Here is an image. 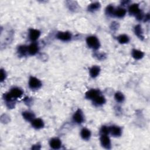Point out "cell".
<instances>
[{
    "label": "cell",
    "instance_id": "6da1fadb",
    "mask_svg": "<svg viewBox=\"0 0 150 150\" xmlns=\"http://www.w3.org/2000/svg\"><path fill=\"white\" fill-rule=\"evenodd\" d=\"M86 43L89 48L95 50L98 49L100 46L99 40L95 36H90L87 37L86 39Z\"/></svg>",
    "mask_w": 150,
    "mask_h": 150
},
{
    "label": "cell",
    "instance_id": "7a4b0ae2",
    "mask_svg": "<svg viewBox=\"0 0 150 150\" xmlns=\"http://www.w3.org/2000/svg\"><path fill=\"white\" fill-rule=\"evenodd\" d=\"M42 84V82L35 77L31 76L29 80V87L33 90L39 89L41 87Z\"/></svg>",
    "mask_w": 150,
    "mask_h": 150
},
{
    "label": "cell",
    "instance_id": "3957f363",
    "mask_svg": "<svg viewBox=\"0 0 150 150\" xmlns=\"http://www.w3.org/2000/svg\"><path fill=\"white\" fill-rule=\"evenodd\" d=\"M73 121L77 124H82L85 120L83 112L80 109H78L73 116Z\"/></svg>",
    "mask_w": 150,
    "mask_h": 150
},
{
    "label": "cell",
    "instance_id": "277c9868",
    "mask_svg": "<svg viewBox=\"0 0 150 150\" xmlns=\"http://www.w3.org/2000/svg\"><path fill=\"white\" fill-rule=\"evenodd\" d=\"M57 38L64 42L69 41L72 39V35L69 32H59L57 34Z\"/></svg>",
    "mask_w": 150,
    "mask_h": 150
},
{
    "label": "cell",
    "instance_id": "5b68a950",
    "mask_svg": "<svg viewBox=\"0 0 150 150\" xmlns=\"http://www.w3.org/2000/svg\"><path fill=\"white\" fill-rule=\"evenodd\" d=\"M100 95V91L97 89H91L86 93V98L89 100H93L99 95Z\"/></svg>",
    "mask_w": 150,
    "mask_h": 150
},
{
    "label": "cell",
    "instance_id": "8992f818",
    "mask_svg": "<svg viewBox=\"0 0 150 150\" xmlns=\"http://www.w3.org/2000/svg\"><path fill=\"white\" fill-rule=\"evenodd\" d=\"M100 142L102 147L106 149H110L111 147V141L107 135H102L100 137Z\"/></svg>",
    "mask_w": 150,
    "mask_h": 150
},
{
    "label": "cell",
    "instance_id": "52a82bcc",
    "mask_svg": "<svg viewBox=\"0 0 150 150\" xmlns=\"http://www.w3.org/2000/svg\"><path fill=\"white\" fill-rule=\"evenodd\" d=\"M110 133L114 137H118L121 136L122 134V130L120 127L112 125L110 127Z\"/></svg>",
    "mask_w": 150,
    "mask_h": 150
},
{
    "label": "cell",
    "instance_id": "ba28073f",
    "mask_svg": "<svg viewBox=\"0 0 150 150\" xmlns=\"http://www.w3.org/2000/svg\"><path fill=\"white\" fill-rule=\"evenodd\" d=\"M41 35V32L35 29H31L29 32V39L32 41H36L39 38Z\"/></svg>",
    "mask_w": 150,
    "mask_h": 150
},
{
    "label": "cell",
    "instance_id": "9c48e42d",
    "mask_svg": "<svg viewBox=\"0 0 150 150\" xmlns=\"http://www.w3.org/2000/svg\"><path fill=\"white\" fill-rule=\"evenodd\" d=\"M128 12L130 15L135 16H137L138 14L141 12L138 4H133L131 5L128 8Z\"/></svg>",
    "mask_w": 150,
    "mask_h": 150
},
{
    "label": "cell",
    "instance_id": "30bf717a",
    "mask_svg": "<svg viewBox=\"0 0 150 150\" xmlns=\"http://www.w3.org/2000/svg\"><path fill=\"white\" fill-rule=\"evenodd\" d=\"M10 93L14 99L20 97L23 95V91L18 87H14L11 89Z\"/></svg>",
    "mask_w": 150,
    "mask_h": 150
},
{
    "label": "cell",
    "instance_id": "8fae6325",
    "mask_svg": "<svg viewBox=\"0 0 150 150\" xmlns=\"http://www.w3.org/2000/svg\"><path fill=\"white\" fill-rule=\"evenodd\" d=\"M49 145L52 149H58L61 147L62 142L58 138H53L50 140Z\"/></svg>",
    "mask_w": 150,
    "mask_h": 150
},
{
    "label": "cell",
    "instance_id": "7c38bea8",
    "mask_svg": "<svg viewBox=\"0 0 150 150\" xmlns=\"http://www.w3.org/2000/svg\"><path fill=\"white\" fill-rule=\"evenodd\" d=\"M32 127L35 129H41L44 127V122L41 119H35L31 121Z\"/></svg>",
    "mask_w": 150,
    "mask_h": 150
},
{
    "label": "cell",
    "instance_id": "4fadbf2b",
    "mask_svg": "<svg viewBox=\"0 0 150 150\" xmlns=\"http://www.w3.org/2000/svg\"><path fill=\"white\" fill-rule=\"evenodd\" d=\"M100 72V68L97 66H92L89 70L90 76L93 78H95L99 76V74Z\"/></svg>",
    "mask_w": 150,
    "mask_h": 150
},
{
    "label": "cell",
    "instance_id": "5bb4252c",
    "mask_svg": "<svg viewBox=\"0 0 150 150\" xmlns=\"http://www.w3.org/2000/svg\"><path fill=\"white\" fill-rule=\"evenodd\" d=\"M28 53L30 55H35L39 51V46L36 43H32L28 46Z\"/></svg>",
    "mask_w": 150,
    "mask_h": 150
},
{
    "label": "cell",
    "instance_id": "9a60e30c",
    "mask_svg": "<svg viewBox=\"0 0 150 150\" xmlns=\"http://www.w3.org/2000/svg\"><path fill=\"white\" fill-rule=\"evenodd\" d=\"M22 116L24 119L28 121H32L35 119V116L33 112L29 111H25L22 112Z\"/></svg>",
    "mask_w": 150,
    "mask_h": 150
},
{
    "label": "cell",
    "instance_id": "2e32d148",
    "mask_svg": "<svg viewBox=\"0 0 150 150\" xmlns=\"http://www.w3.org/2000/svg\"><path fill=\"white\" fill-rule=\"evenodd\" d=\"M94 104L97 106H100L106 103V99L104 96L102 95H99L97 97H96L93 100Z\"/></svg>",
    "mask_w": 150,
    "mask_h": 150
},
{
    "label": "cell",
    "instance_id": "e0dca14e",
    "mask_svg": "<svg viewBox=\"0 0 150 150\" xmlns=\"http://www.w3.org/2000/svg\"><path fill=\"white\" fill-rule=\"evenodd\" d=\"M144 56V53L141 50H137V49H133L132 50V56L136 59V60H140L142 59Z\"/></svg>",
    "mask_w": 150,
    "mask_h": 150
},
{
    "label": "cell",
    "instance_id": "ac0fdd59",
    "mask_svg": "<svg viewBox=\"0 0 150 150\" xmlns=\"http://www.w3.org/2000/svg\"><path fill=\"white\" fill-rule=\"evenodd\" d=\"M80 136L82 137V138L85 140H88L90 139V137H91V132L89 130H88L87 128H83L81 130L80 132Z\"/></svg>",
    "mask_w": 150,
    "mask_h": 150
},
{
    "label": "cell",
    "instance_id": "d6986e66",
    "mask_svg": "<svg viewBox=\"0 0 150 150\" xmlns=\"http://www.w3.org/2000/svg\"><path fill=\"white\" fill-rule=\"evenodd\" d=\"M134 32L135 34L141 40H143L144 36L143 35V31L141 25H137L134 27Z\"/></svg>",
    "mask_w": 150,
    "mask_h": 150
},
{
    "label": "cell",
    "instance_id": "ffe728a7",
    "mask_svg": "<svg viewBox=\"0 0 150 150\" xmlns=\"http://www.w3.org/2000/svg\"><path fill=\"white\" fill-rule=\"evenodd\" d=\"M100 4L99 2H95L90 4L89 7H88V11L91 12H94L100 9Z\"/></svg>",
    "mask_w": 150,
    "mask_h": 150
},
{
    "label": "cell",
    "instance_id": "44dd1931",
    "mask_svg": "<svg viewBox=\"0 0 150 150\" xmlns=\"http://www.w3.org/2000/svg\"><path fill=\"white\" fill-rule=\"evenodd\" d=\"M126 14V10L123 8H118L115 10L114 15L117 18H123Z\"/></svg>",
    "mask_w": 150,
    "mask_h": 150
},
{
    "label": "cell",
    "instance_id": "7402d4cb",
    "mask_svg": "<svg viewBox=\"0 0 150 150\" xmlns=\"http://www.w3.org/2000/svg\"><path fill=\"white\" fill-rule=\"evenodd\" d=\"M28 46L25 45H21L18 48V53L20 56H25L27 53H28Z\"/></svg>",
    "mask_w": 150,
    "mask_h": 150
},
{
    "label": "cell",
    "instance_id": "603a6c76",
    "mask_svg": "<svg viewBox=\"0 0 150 150\" xmlns=\"http://www.w3.org/2000/svg\"><path fill=\"white\" fill-rule=\"evenodd\" d=\"M117 40L120 44H125L129 42L130 38L127 35L123 34V35H120L117 37Z\"/></svg>",
    "mask_w": 150,
    "mask_h": 150
},
{
    "label": "cell",
    "instance_id": "cb8c5ba5",
    "mask_svg": "<svg viewBox=\"0 0 150 150\" xmlns=\"http://www.w3.org/2000/svg\"><path fill=\"white\" fill-rule=\"evenodd\" d=\"M115 99L118 103H123L124 101L125 97L123 94L120 91H118L115 93Z\"/></svg>",
    "mask_w": 150,
    "mask_h": 150
},
{
    "label": "cell",
    "instance_id": "d4e9b609",
    "mask_svg": "<svg viewBox=\"0 0 150 150\" xmlns=\"http://www.w3.org/2000/svg\"><path fill=\"white\" fill-rule=\"evenodd\" d=\"M115 11V7L112 5H111L107 6L106 9V14L107 15H108V16L114 15Z\"/></svg>",
    "mask_w": 150,
    "mask_h": 150
},
{
    "label": "cell",
    "instance_id": "484cf974",
    "mask_svg": "<svg viewBox=\"0 0 150 150\" xmlns=\"http://www.w3.org/2000/svg\"><path fill=\"white\" fill-rule=\"evenodd\" d=\"M100 133L102 135H108L110 133V127L106 125L102 126L100 129Z\"/></svg>",
    "mask_w": 150,
    "mask_h": 150
},
{
    "label": "cell",
    "instance_id": "4316f807",
    "mask_svg": "<svg viewBox=\"0 0 150 150\" xmlns=\"http://www.w3.org/2000/svg\"><path fill=\"white\" fill-rule=\"evenodd\" d=\"M6 76L7 75H6L5 71L4 69H1V82H3L5 79Z\"/></svg>",
    "mask_w": 150,
    "mask_h": 150
},
{
    "label": "cell",
    "instance_id": "83f0119b",
    "mask_svg": "<svg viewBox=\"0 0 150 150\" xmlns=\"http://www.w3.org/2000/svg\"><path fill=\"white\" fill-rule=\"evenodd\" d=\"M96 57L99 60H102V59H104V58H106V55L104 53H96L95 55Z\"/></svg>",
    "mask_w": 150,
    "mask_h": 150
},
{
    "label": "cell",
    "instance_id": "f1b7e54d",
    "mask_svg": "<svg viewBox=\"0 0 150 150\" xmlns=\"http://www.w3.org/2000/svg\"><path fill=\"white\" fill-rule=\"evenodd\" d=\"M117 25H118V23H116V24H115V22H113V23H112V24H111V26H112V29H117V28L118 29V27H117Z\"/></svg>",
    "mask_w": 150,
    "mask_h": 150
},
{
    "label": "cell",
    "instance_id": "f546056e",
    "mask_svg": "<svg viewBox=\"0 0 150 150\" xmlns=\"http://www.w3.org/2000/svg\"><path fill=\"white\" fill-rule=\"evenodd\" d=\"M143 19L144 20V21H145V22L148 21L149 20V14H147L145 16V17H144Z\"/></svg>",
    "mask_w": 150,
    "mask_h": 150
}]
</instances>
